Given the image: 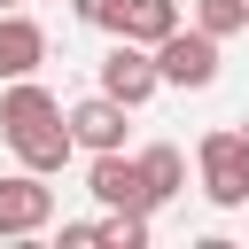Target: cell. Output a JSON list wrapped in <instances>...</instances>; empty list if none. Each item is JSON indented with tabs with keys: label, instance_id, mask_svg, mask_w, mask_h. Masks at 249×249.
<instances>
[{
	"label": "cell",
	"instance_id": "6da1fadb",
	"mask_svg": "<svg viewBox=\"0 0 249 249\" xmlns=\"http://www.w3.org/2000/svg\"><path fill=\"white\" fill-rule=\"evenodd\" d=\"M195 171H202V195H210L218 210H241V202H249V132H241V124L202 132Z\"/></svg>",
	"mask_w": 249,
	"mask_h": 249
},
{
	"label": "cell",
	"instance_id": "7a4b0ae2",
	"mask_svg": "<svg viewBox=\"0 0 249 249\" xmlns=\"http://www.w3.org/2000/svg\"><path fill=\"white\" fill-rule=\"evenodd\" d=\"M54 218V187H47V171H0V241H31L39 226Z\"/></svg>",
	"mask_w": 249,
	"mask_h": 249
},
{
	"label": "cell",
	"instance_id": "3957f363",
	"mask_svg": "<svg viewBox=\"0 0 249 249\" xmlns=\"http://www.w3.org/2000/svg\"><path fill=\"white\" fill-rule=\"evenodd\" d=\"M156 70H163V86H187V93H202V86H218V31H171L163 47H156Z\"/></svg>",
	"mask_w": 249,
	"mask_h": 249
},
{
	"label": "cell",
	"instance_id": "277c9868",
	"mask_svg": "<svg viewBox=\"0 0 249 249\" xmlns=\"http://www.w3.org/2000/svg\"><path fill=\"white\" fill-rule=\"evenodd\" d=\"M86 187H93V202H101V210H148V218L163 210V202H156V187H148V171H140V156H124V148L93 156Z\"/></svg>",
	"mask_w": 249,
	"mask_h": 249
},
{
	"label": "cell",
	"instance_id": "5b68a950",
	"mask_svg": "<svg viewBox=\"0 0 249 249\" xmlns=\"http://www.w3.org/2000/svg\"><path fill=\"white\" fill-rule=\"evenodd\" d=\"M163 86V70H156V47H140V39H117L109 54H101V93H117V101H148Z\"/></svg>",
	"mask_w": 249,
	"mask_h": 249
},
{
	"label": "cell",
	"instance_id": "8992f818",
	"mask_svg": "<svg viewBox=\"0 0 249 249\" xmlns=\"http://www.w3.org/2000/svg\"><path fill=\"white\" fill-rule=\"evenodd\" d=\"M124 117H132V101H117V93H86V101H70V132H78V148H93V156L124 148Z\"/></svg>",
	"mask_w": 249,
	"mask_h": 249
},
{
	"label": "cell",
	"instance_id": "52a82bcc",
	"mask_svg": "<svg viewBox=\"0 0 249 249\" xmlns=\"http://www.w3.org/2000/svg\"><path fill=\"white\" fill-rule=\"evenodd\" d=\"M8 148H16V163H31V171H62L70 148H78L70 109H62V117H39V124H23V132H8Z\"/></svg>",
	"mask_w": 249,
	"mask_h": 249
},
{
	"label": "cell",
	"instance_id": "ba28073f",
	"mask_svg": "<svg viewBox=\"0 0 249 249\" xmlns=\"http://www.w3.org/2000/svg\"><path fill=\"white\" fill-rule=\"evenodd\" d=\"M39 62H47V31H39L23 8H8V16H0V78H31Z\"/></svg>",
	"mask_w": 249,
	"mask_h": 249
},
{
	"label": "cell",
	"instance_id": "9c48e42d",
	"mask_svg": "<svg viewBox=\"0 0 249 249\" xmlns=\"http://www.w3.org/2000/svg\"><path fill=\"white\" fill-rule=\"evenodd\" d=\"M179 31V0H124V31L117 39H140V47H163Z\"/></svg>",
	"mask_w": 249,
	"mask_h": 249
},
{
	"label": "cell",
	"instance_id": "30bf717a",
	"mask_svg": "<svg viewBox=\"0 0 249 249\" xmlns=\"http://www.w3.org/2000/svg\"><path fill=\"white\" fill-rule=\"evenodd\" d=\"M140 171H148V187H156V202H171V195L187 187V156H179L171 140H156V148H140Z\"/></svg>",
	"mask_w": 249,
	"mask_h": 249
},
{
	"label": "cell",
	"instance_id": "8fae6325",
	"mask_svg": "<svg viewBox=\"0 0 249 249\" xmlns=\"http://www.w3.org/2000/svg\"><path fill=\"white\" fill-rule=\"evenodd\" d=\"M101 241L109 249H148V210H101Z\"/></svg>",
	"mask_w": 249,
	"mask_h": 249
},
{
	"label": "cell",
	"instance_id": "7c38bea8",
	"mask_svg": "<svg viewBox=\"0 0 249 249\" xmlns=\"http://www.w3.org/2000/svg\"><path fill=\"white\" fill-rule=\"evenodd\" d=\"M195 23L218 31V39H233V31H249V0H195Z\"/></svg>",
	"mask_w": 249,
	"mask_h": 249
},
{
	"label": "cell",
	"instance_id": "4fadbf2b",
	"mask_svg": "<svg viewBox=\"0 0 249 249\" xmlns=\"http://www.w3.org/2000/svg\"><path fill=\"white\" fill-rule=\"evenodd\" d=\"M78 23H101V31H124V0H70Z\"/></svg>",
	"mask_w": 249,
	"mask_h": 249
},
{
	"label": "cell",
	"instance_id": "5bb4252c",
	"mask_svg": "<svg viewBox=\"0 0 249 249\" xmlns=\"http://www.w3.org/2000/svg\"><path fill=\"white\" fill-rule=\"evenodd\" d=\"M0 8H23V0H0Z\"/></svg>",
	"mask_w": 249,
	"mask_h": 249
},
{
	"label": "cell",
	"instance_id": "9a60e30c",
	"mask_svg": "<svg viewBox=\"0 0 249 249\" xmlns=\"http://www.w3.org/2000/svg\"><path fill=\"white\" fill-rule=\"evenodd\" d=\"M241 132H249V117H241Z\"/></svg>",
	"mask_w": 249,
	"mask_h": 249
}]
</instances>
